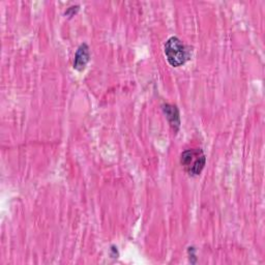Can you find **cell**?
I'll list each match as a JSON object with an SVG mask.
<instances>
[{"label":"cell","mask_w":265,"mask_h":265,"mask_svg":"<svg viewBox=\"0 0 265 265\" xmlns=\"http://www.w3.org/2000/svg\"><path fill=\"white\" fill-rule=\"evenodd\" d=\"M163 110H164V113L166 114L167 119L169 120L170 124H171L172 126H174L176 129H178V128L180 127V124H181L179 109L176 108L175 106L166 104V105L164 106Z\"/></svg>","instance_id":"277c9868"},{"label":"cell","mask_w":265,"mask_h":265,"mask_svg":"<svg viewBox=\"0 0 265 265\" xmlns=\"http://www.w3.org/2000/svg\"><path fill=\"white\" fill-rule=\"evenodd\" d=\"M90 57H91L90 48H88L86 43H82V45H80V47L78 48L75 55L74 69H76L77 71H83L87 62L90 61Z\"/></svg>","instance_id":"3957f363"},{"label":"cell","mask_w":265,"mask_h":265,"mask_svg":"<svg viewBox=\"0 0 265 265\" xmlns=\"http://www.w3.org/2000/svg\"><path fill=\"white\" fill-rule=\"evenodd\" d=\"M181 163L189 175L197 176L202 172L206 164V157L201 148L187 149L182 153Z\"/></svg>","instance_id":"6da1fadb"},{"label":"cell","mask_w":265,"mask_h":265,"mask_svg":"<svg viewBox=\"0 0 265 265\" xmlns=\"http://www.w3.org/2000/svg\"><path fill=\"white\" fill-rule=\"evenodd\" d=\"M79 10V7L76 6V7H71L69 8L68 10H66L65 12V15H69V16H73L74 14H76V12Z\"/></svg>","instance_id":"5b68a950"},{"label":"cell","mask_w":265,"mask_h":265,"mask_svg":"<svg viewBox=\"0 0 265 265\" xmlns=\"http://www.w3.org/2000/svg\"><path fill=\"white\" fill-rule=\"evenodd\" d=\"M165 55L168 62L178 68L190 58V51L179 37L171 36L165 43Z\"/></svg>","instance_id":"7a4b0ae2"}]
</instances>
